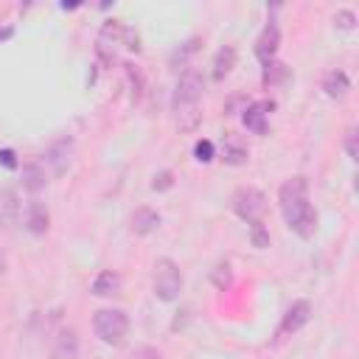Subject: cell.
Returning <instances> with one entry per match:
<instances>
[{"label": "cell", "instance_id": "8", "mask_svg": "<svg viewBox=\"0 0 359 359\" xmlns=\"http://www.w3.org/2000/svg\"><path fill=\"white\" fill-rule=\"evenodd\" d=\"M309 314H311V306L306 300H294L289 306V311L283 314V323H280V334H294L300 331L306 323H309Z\"/></svg>", "mask_w": 359, "mask_h": 359}, {"label": "cell", "instance_id": "14", "mask_svg": "<svg viewBox=\"0 0 359 359\" xmlns=\"http://www.w3.org/2000/svg\"><path fill=\"white\" fill-rule=\"evenodd\" d=\"M25 224H28L31 233H45V230H48V208H45L39 199H34V202L28 205Z\"/></svg>", "mask_w": 359, "mask_h": 359}, {"label": "cell", "instance_id": "21", "mask_svg": "<svg viewBox=\"0 0 359 359\" xmlns=\"http://www.w3.org/2000/svg\"><path fill=\"white\" fill-rule=\"evenodd\" d=\"M250 236H252V244H255V247H266V244H269V236H266L264 224H255V227H250Z\"/></svg>", "mask_w": 359, "mask_h": 359}, {"label": "cell", "instance_id": "19", "mask_svg": "<svg viewBox=\"0 0 359 359\" xmlns=\"http://www.w3.org/2000/svg\"><path fill=\"white\" fill-rule=\"evenodd\" d=\"M194 154H196L199 163H210V160H213V143H210V140H196Z\"/></svg>", "mask_w": 359, "mask_h": 359}, {"label": "cell", "instance_id": "15", "mask_svg": "<svg viewBox=\"0 0 359 359\" xmlns=\"http://www.w3.org/2000/svg\"><path fill=\"white\" fill-rule=\"evenodd\" d=\"M45 168L39 165V163H25L22 165V188H28V191H39V188H45Z\"/></svg>", "mask_w": 359, "mask_h": 359}, {"label": "cell", "instance_id": "11", "mask_svg": "<svg viewBox=\"0 0 359 359\" xmlns=\"http://www.w3.org/2000/svg\"><path fill=\"white\" fill-rule=\"evenodd\" d=\"M121 286H123V278H121L115 269H104V272L95 275V280H93L90 289H93V294H98V297H109V294H118Z\"/></svg>", "mask_w": 359, "mask_h": 359}, {"label": "cell", "instance_id": "12", "mask_svg": "<svg viewBox=\"0 0 359 359\" xmlns=\"http://www.w3.org/2000/svg\"><path fill=\"white\" fill-rule=\"evenodd\" d=\"M79 353V337L73 328H62L53 342V359H76Z\"/></svg>", "mask_w": 359, "mask_h": 359}, {"label": "cell", "instance_id": "1", "mask_svg": "<svg viewBox=\"0 0 359 359\" xmlns=\"http://www.w3.org/2000/svg\"><path fill=\"white\" fill-rule=\"evenodd\" d=\"M278 202H280V213H283V222L289 224V230L297 233L300 238H311L317 230V210L309 202L306 177L286 180L278 191Z\"/></svg>", "mask_w": 359, "mask_h": 359}, {"label": "cell", "instance_id": "18", "mask_svg": "<svg viewBox=\"0 0 359 359\" xmlns=\"http://www.w3.org/2000/svg\"><path fill=\"white\" fill-rule=\"evenodd\" d=\"M353 22H356V14H353L351 8H342V11H337V17H334V25L342 28V31H351Z\"/></svg>", "mask_w": 359, "mask_h": 359}, {"label": "cell", "instance_id": "4", "mask_svg": "<svg viewBox=\"0 0 359 359\" xmlns=\"http://www.w3.org/2000/svg\"><path fill=\"white\" fill-rule=\"evenodd\" d=\"M233 210H236V216L238 219H244L250 227H255V224H261V216H264V210H266V196L258 191V188H252V185H244V188H238L236 194H233Z\"/></svg>", "mask_w": 359, "mask_h": 359}, {"label": "cell", "instance_id": "5", "mask_svg": "<svg viewBox=\"0 0 359 359\" xmlns=\"http://www.w3.org/2000/svg\"><path fill=\"white\" fill-rule=\"evenodd\" d=\"M182 292V272L171 258H160L154 264V294L165 303L177 300Z\"/></svg>", "mask_w": 359, "mask_h": 359}, {"label": "cell", "instance_id": "3", "mask_svg": "<svg viewBox=\"0 0 359 359\" xmlns=\"http://www.w3.org/2000/svg\"><path fill=\"white\" fill-rule=\"evenodd\" d=\"M93 331L101 342L118 345L129 331V314L123 309H98L93 317Z\"/></svg>", "mask_w": 359, "mask_h": 359}, {"label": "cell", "instance_id": "13", "mask_svg": "<svg viewBox=\"0 0 359 359\" xmlns=\"http://www.w3.org/2000/svg\"><path fill=\"white\" fill-rule=\"evenodd\" d=\"M160 227V213L157 210H151V208H137L135 213H132V230L137 233V236H146V233H151V230H157Z\"/></svg>", "mask_w": 359, "mask_h": 359}, {"label": "cell", "instance_id": "16", "mask_svg": "<svg viewBox=\"0 0 359 359\" xmlns=\"http://www.w3.org/2000/svg\"><path fill=\"white\" fill-rule=\"evenodd\" d=\"M233 62H236V50L227 45L216 53V62H213V79H224L230 70H233Z\"/></svg>", "mask_w": 359, "mask_h": 359}, {"label": "cell", "instance_id": "22", "mask_svg": "<svg viewBox=\"0 0 359 359\" xmlns=\"http://www.w3.org/2000/svg\"><path fill=\"white\" fill-rule=\"evenodd\" d=\"M151 188H154V191H165V188H171V171H160V174L154 177V182H151Z\"/></svg>", "mask_w": 359, "mask_h": 359}, {"label": "cell", "instance_id": "7", "mask_svg": "<svg viewBox=\"0 0 359 359\" xmlns=\"http://www.w3.org/2000/svg\"><path fill=\"white\" fill-rule=\"evenodd\" d=\"M70 157H73V140L70 137H59L45 151V163L53 168V174H65L67 165H70Z\"/></svg>", "mask_w": 359, "mask_h": 359}, {"label": "cell", "instance_id": "17", "mask_svg": "<svg viewBox=\"0 0 359 359\" xmlns=\"http://www.w3.org/2000/svg\"><path fill=\"white\" fill-rule=\"evenodd\" d=\"M224 160L233 163V165H238V163L247 160V149H244L241 143H233V140H230V143L224 146Z\"/></svg>", "mask_w": 359, "mask_h": 359}, {"label": "cell", "instance_id": "2", "mask_svg": "<svg viewBox=\"0 0 359 359\" xmlns=\"http://www.w3.org/2000/svg\"><path fill=\"white\" fill-rule=\"evenodd\" d=\"M199 101H202V76L196 70H182L174 87L171 109L177 115L180 129H194L199 123Z\"/></svg>", "mask_w": 359, "mask_h": 359}, {"label": "cell", "instance_id": "9", "mask_svg": "<svg viewBox=\"0 0 359 359\" xmlns=\"http://www.w3.org/2000/svg\"><path fill=\"white\" fill-rule=\"evenodd\" d=\"M323 90H325L328 98H342V95H348V90H351L348 73H345L342 67H331V70L323 76Z\"/></svg>", "mask_w": 359, "mask_h": 359}, {"label": "cell", "instance_id": "10", "mask_svg": "<svg viewBox=\"0 0 359 359\" xmlns=\"http://www.w3.org/2000/svg\"><path fill=\"white\" fill-rule=\"evenodd\" d=\"M278 39H280V31H278V25L269 20V25L264 28V34L258 36V45H255V53H258V59H261L264 65L272 62V56H275V50H278Z\"/></svg>", "mask_w": 359, "mask_h": 359}, {"label": "cell", "instance_id": "6", "mask_svg": "<svg viewBox=\"0 0 359 359\" xmlns=\"http://www.w3.org/2000/svg\"><path fill=\"white\" fill-rule=\"evenodd\" d=\"M272 109H275V104H272V101H252V104L244 109L241 121H244V126H247L250 132L264 135V132H266V121H269V112H272Z\"/></svg>", "mask_w": 359, "mask_h": 359}, {"label": "cell", "instance_id": "20", "mask_svg": "<svg viewBox=\"0 0 359 359\" xmlns=\"http://www.w3.org/2000/svg\"><path fill=\"white\" fill-rule=\"evenodd\" d=\"M345 151H348L351 160L359 157V149H356V126H348V132H345Z\"/></svg>", "mask_w": 359, "mask_h": 359}, {"label": "cell", "instance_id": "23", "mask_svg": "<svg viewBox=\"0 0 359 359\" xmlns=\"http://www.w3.org/2000/svg\"><path fill=\"white\" fill-rule=\"evenodd\" d=\"M132 359H160V353H157L154 348L143 345V348H137V351H135V356H132Z\"/></svg>", "mask_w": 359, "mask_h": 359}, {"label": "cell", "instance_id": "24", "mask_svg": "<svg viewBox=\"0 0 359 359\" xmlns=\"http://www.w3.org/2000/svg\"><path fill=\"white\" fill-rule=\"evenodd\" d=\"M0 163H3L6 168H17V165H20V163L14 160V151H11V149H3V151H0Z\"/></svg>", "mask_w": 359, "mask_h": 359}]
</instances>
